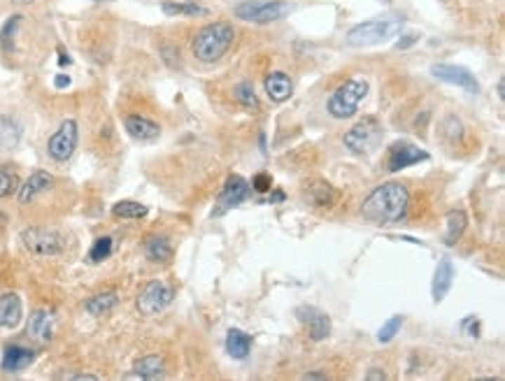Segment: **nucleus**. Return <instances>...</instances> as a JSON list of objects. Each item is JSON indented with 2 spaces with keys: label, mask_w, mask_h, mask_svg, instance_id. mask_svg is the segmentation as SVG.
I'll return each mask as SVG.
<instances>
[{
  "label": "nucleus",
  "mask_w": 505,
  "mask_h": 381,
  "mask_svg": "<svg viewBox=\"0 0 505 381\" xmlns=\"http://www.w3.org/2000/svg\"><path fill=\"white\" fill-rule=\"evenodd\" d=\"M407 207H410L407 186L400 182H387L370 191V196L361 205V214L373 226H391L405 219Z\"/></svg>",
  "instance_id": "f257e3e1"
},
{
  "label": "nucleus",
  "mask_w": 505,
  "mask_h": 381,
  "mask_svg": "<svg viewBox=\"0 0 505 381\" xmlns=\"http://www.w3.org/2000/svg\"><path fill=\"white\" fill-rule=\"evenodd\" d=\"M235 28L228 21H212V24L203 26L196 33L194 42H191V51L200 63H217L221 61L228 49L235 42Z\"/></svg>",
  "instance_id": "f03ea898"
},
{
  "label": "nucleus",
  "mask_w": 505,
  "mask_h": 381,
  "mask_svg": "<svg viewBox=\"0 0 505 381\" xmlns=\"http://www.w3.org/2000/svg\"><path fill=\"white\" fill-rule=\"evenodd\" d=\"M400 26H403V19L400 17H382V19H370L363 21V24L354 26L350 33H347L345 42L347 47H375V44H384L389 42L393 35H398Z\"/></svg>",
  "instance_id": "7ed1b4c3"
},
{
  "label": "nucleus",
  "mask_w": 505,
  "mask_h": 381,
  "mask_svg": "<svg viewBox=\"0 0 505 381\" xmlns=\"http://www.w3.org/2000/svg\"><path fill=\"white\" fill-rule=\"evenodd\" d=\"M368 81L366 79H347L345 84H340L336 91L329 95L326 102V112L333 119H352L359 112V105L366 100L368 95Z\"/></svg>",
  "instance_id": "20e7f679"
},
{
  "label": "nucleus",
  "mask_w": 505,
  "mask_h": 381,
  "mask_svg": "<svg viewBox=\"0 0 505 381\" xmlns=\"http://www.w3.org/2000/svg\"><path fill=\"white\" fill-rule=\"evenodd\" d=\"M294 12V5L284 0H242L233 7V14L237 19L249 21V24H273L289 17Z\"/></svg>",
  "instance_id": "39448f33"
},
{
  "label": "nucleus",
  "mask_w": 505,
  "mask_h": 381,
  "mask_svg": "<svg viewBox=\"0 0 505 381\" xmlns=\"http://www.w3.org/2000/svg\"><path fill=\"white\" fill-rule=\"evenodd\" d=\"M382 138V126L375 116H363L343 135V145L352 154H368L377 147Z\"/></svg>",
  "instance_id": "423d86ee"
},
{
  "label": "nucleus",
  "mask_w": 505,
  "mask_h": 381,
  "mask_svg": "<svg viewBox=\"0 0 505 381\" xmlns=\"http://www.w3.org/2000/svg\"><path fill=\"white\" fill-rule=\"evenodd\" d=\"M77 142H79V128H77V121L75 119H65V121L58 126L54 135L49 138L47 142V154L51 161L56 163H65L72 159V154H75L77 149Z\"/></svg>",
  "instance_id": "0eeeda50"
},
{
  "label": "nucleus",
  "mask_w": 505,
  "mask_h": 381,
  "mask_svg": "<svg viewBox=\"0 0 505 381\" xmlns=\"http://www.w3.org/2000/svg\"><path fill=\"white\" fill-rule=\"evenodd\" d=\"M21 242L33 256H58L63 251V237L51 228L33 226L21 233Z\"/></svg>",
  "instance_id": "6e6552de"
},
{
  "label": "nucleus",
  "mask_w": 505,
  "mask_h": 381,
  "mask_svg": "<svg viewBox=\"0 0 505 381\" xmlns=\"http://www.w3.org/2000/svg\"><path fill=\"white\" fill-rule=\"evenodd\" d=\"M173 302V288L163 281H147L138 293L136 307L143 316H156Z\"/></svg>",
  "instance_id": "1a4fd4ad"
},
{
  "label": "nucleus",
  "mask_w": 505,
  "mask_h": 381,
  "mask_svg": "<svg viewBox=\"0 0 505 381\" xmlns=\"http://www.w3.org/2000/svg\"><path fill=\"white\" fill-rule=\"evenodd\" d=\"M424 161H428V154L424 149L410 145V142H393L387 149V156H384V166H387L389 173H398V170L417 166V163Z\"/></svg>",
  "instance_id": "9d476101"
},
{
  "label": "nucleus",
  "mask_w": 505,
  "mask_h": 381,
  "mask_svg": "<svg viewBox=\"0 0 505 381\" xmlns=\"http://www.w3.org/2000/svg\"><path fill=\"white\" fill-rule=\"evenodd\" d=\"M431 72H433L435 79L445 81V84H454L468 93H480V81L475 79V74L468 68H464V65L435 63V65H431Z\"/></svg>",
  "instance_id": "9b49d317"
},
{
  "label": "nucleus",
  "mask_w": 505,
  "mask_h": 381,
  "mask_svg": "<svg viewBox=\"0 0 505 381\" xmlns=\"http://www.w3.org/2000/svg\"><path fill=\"white\" fill-rule=\"evenodd\" d=\"M249 196V184L247 179L240 177V175H231L226 179L224 189H221L219 198H217V207H214V216H221L226 214L228 209H233L242 203V200H247Z\"/></svg>",
  "instance_id": "f8f14e48"
},
{
  "label": "nucleus",
  "mask_w": 505,
  "mask_h": 381,
  "mask_svg": "<svg viewBox=\"0 0 505 381\" xmlns=\"http://www.w3.org/2000/svg\"><path fill=\"white\" fill-rule=\"evenodd\" d=\"M56 333V316L54 312L49 309H35L31 314V319H28V326H26V335L31 337L33 342H38V345H47L51 342Z\"/></svg>",
  "instance_id": "ddd939ff"
},
{
  "label": "nucleus",
  "mask_w": 505,
  "mask_h": 381,
  "mask_svg": "<svg viewBox=\"0 0 505 381\" xmlns=\"http://www.w3.org/2000/svg\"><path fill=\"white\" fill-rule=\"evenodd\" d=\"M296 316L308 326L310 340L322 342L331 335V319H329V314H324L322 309L310 307V305H303V307L296 309Z\"/></svg>",
  "instance_id": "4468645a"
},
{
  "label": "nucleus",
  "mask_w": 505,
  "mask_h": 381,
  "mask_svg": "<svg viewBox=\"0 0 505 381\" xmlns=\"http://www.w3.org/2000/svg\"><path fill=\"white\" fill-rule=\"evenodd\" d=\"M54 184H56L54 175L44 173V170L33 173L24 184H21V189H19V205H31L38 196L47 193L49 189H54Z\"/></svg>",
  "instance_id": "2eb2a0df"
},
{
  "label": "nucleus",
  "mask_w": 505,
  "mask_h": 381,
  "mask_svg": "<svg viewBox=\"0 0 505 381\" xmlns=\"http://www.w3.org/2000/svg\"><path fill=\"white\" fill-rule=\"evenodd\" d=\"M124 126H126V133L138 142H154L161 135V126L140 114H129L124 119Z\"/></svg>",
  "instance_id": "dca6fc26"
},
{
  "label": "nucleus",
  "mask_w": 505,
  "mask_h": 381,
  "mask_svg": "<svg viewBox=\"0 0 505 381\" xmlns=\"http://www.w3.org/2000/svg\"><path fill=\"white\" fill-rule=\"evenodd\" d=\"M454 277H457V270L454 265H452L450 258H442L440 263L435 267V274H433V283H431V293H433V302H442L445 295L450 293L452 283H454Z\"/></svg>",
  "instance_id": "f3484780"
},
{
  "label": "nucleus",
  "mask_w": 505,
  "mask_h": 381,
  "mask_svg": "<svg viewBox=\"0 0 505 381\" xmlns=\"http://www.w3.org/2000/svg\"><path fill=\"white\" fill-rule=\"evenodd\" d=\"M263 86H265V93H268V98L273 102H284V100L291 98V93H294V81L289 79V74L282 72V70L270 72L268 77H265Z\"/></svg>",
  "instance_id": "a211bd4d"
},
{
  "label": "nucleus",
  "mask_w": 505,
  "mask_h": 381,
  "mask_svg": "<svg viewBox=\"0 0 505 381\" xmlns=\"http://www.w3.org/2000/svg\"><path fill=\"white\" fill-rule=\"evenodd\" d=\"M24 314V302L17 293H0V328H17Z\"/></svg>",
  "instance_id": "6ab92c4d"
},
{
  "label": "nucleus",
  "mask_w": 505,
  "mask_h": 381,
  "mask_svg": "<svg viewBox=\"0 0 505 381\" xmlns=\"http://www.w3.org/2000/svg\"><path fill=\"white\" fill-rule=\"evenodd\" d=\"M35 361V351L26 347L10 345L3 351V370L5 372H21Z\"/></svg>",
  "instance_id": "aec40b11"
},
{
  "label": "nucleus",
  "mask_w": 505,
  "mask_h": 381,
  "mask_svg": "<svg viewBox=\"0 0 505 381\" xmlns=\"http://www.w3.org/2000/svg\"><path fill=\"white\" fill-rule=\"evenodd\" d=\"M303 196H306L308 203L315 205V207H331L338 200V193H336V189H333L329 182H312V184H308V189L303 191Z\"/></svg>",
  "instance_id": "412c9836"
},
{
  "label": "nucleus",
  "mask_w": 505,
  "mask_h": 381,
  "mask_svg": "<svg viewBox=\"0 0 505 381\" xmlns=\"http://www.w3.org/2000/svg\"><path fill=\"white\" fill-rule=\"evenodd\" d=\"M445 223H447V230H445L442 242L447 246H454L459 240H461L464 230L468 226V216L464 209H452V212H447V216H445Z\"/></svg>",
  "instance_id": "4be33fe9"
},
{
  "label": "nucleus",
  "mask_w": 505,
  "mask_h": 381,
  "mask_svg": "<svg viewBox=\"0 0 505 381\" xmlns=\"http://www.w3.org/2000/svg\"><path fill=\"white\" fill-rule=\"evenodd\" d=\"M166 375V363L161 356H145L133 365V375L138 379H161Z\"/></svg>",
  "instance_id": "5701e85b"
},
{
  "label": "nucleus",
  "mask_w": 505,
  "mask_h": 381,
  "mask_svg": "<svg viewBox=\"0 0 505 381\" xmlns=\"http://www.w3.org/2000/svg\"><path fill=\"white\" fill-rule=\"evenodd\" d=\"M145 256L152 260V263H168L173 258V246H170L168 237L163 235H152L147 237L145 242Z\"/></svg>",
  "instance_id": "b1692460"
},
{
  "label": "nucleus",
  "mask_w": 505,
  "mask_h": 381,
  "mask_svg": "<svg viewBox=\"0 0 505 381\" xmlns=\"http://www.w3.org/2000/svg\"><path fill=\"white\" fill-rule=\"evenodd\" d=\"M226 351L233 358H237V361H242V358H247L251 351V337L247 333H242L240 328H231L226 335Z\"/></svg>",
  "instance_id": "393cba45"
},
{
  "label": "nucleus",
  "mask_w": 505,
  "mask_h": 381,
  "mask_svg": "<svg viewBox=\"0 0 505 381\" xmlns=\"http://www.w3.org/2000/svg\"><path fill=\"white\" fill-rule=\"evenodd\" d=\"M161 10L166 17H207L210 14V10H207L205 5H198V3H170V0H166V3L161 5Z\"/></svg>",
  "instance_id": "a878e982"
},
{
  "label": "nucleus",
  "mask_w": 505,
  "mask_h": 381,
  "mask_svg": "<svg viewBox=\"0 0 505 381\" xmlns=\"http://www.w3.org/2000/svg\"><path fill=\"white\" fill-rule=\"evenodd\" d=\"M21 142V126L17 119L0 116V149L10 152Z\"/></svg>",
  "instance_id": "bb28decb"
},
{
  "label": "nucleus",
  "mask_w": 505,
  "mask_h": 381,
  "mask_svg": "<svg viewBox=\"0 0 505 381\" xmlns=\"http://www.w3.org/2000/svg\"><path fill=\"white\" fill-rule=\"evenodd\" d=\"M119 302V295L114 290H105V293H98L93 298H88L86 300V312L91 314V316H105L110 314Z\"/></svg>",
  "instance_id": "cd10ccee"
},
{
  "label": "nucleus",
  "mask_w": 505,
  "mask_h": 381,
  "mask_svg": "<svg viewBox=\"0 0 505 381\" xmlns=\"http://www.w3.org/2000/svg\"><path fill=\"white\" fill-rule=\"evenodd\" d=\"M233 95L244 109H249V112L261 109V102H258V95L254 91V86H251V81H240V84L233 88Z\"/></svg>",
  "instance_id": "c85d7f7f"
},
{
  "label": "nucleus",
  "mask_w": 505,
  "mask_h": 381,
  "mask_svg": "<svg viewBox=\"0 0 505 381\" xmlns=\"http://www.w3.org/2000/svg\"><path fill=\"white\" fill-rule=\"evenodd\" d=\"M112 214L117 219H145L150 214V209L143 203H136V200H122V203L112 207Z\"/></svg>",
  "instance_id": "c756f323"
},
{
  "label": "nucleus",
  "mask_w": 505,
  "mask_h": 381,
  "mask_svg": "<svg viewBox=\"0 0 505 381\" xmlns=\"http://www.w3.org/2000/svg\"><path fill=\"white\" fill-rule=\"evenodd\" d=\"M21 28V14H14L3 24V31H0V47L5 51H14V40H17V33Z\"/></svg>",
  "instance_id": "7c9ffc66"
},
{
  "label": "nucleus",
  "mask_w": 505,
  "mask_h": 381,
  "mask_svg": "<svg viewBox=\"0 0 505 381\" xmlns=\"http://www.w3.org/2000/svg\"><path fill=\"white\" fill-rule=\"evenodd\" d=\"M112 249H114L112 237H107V235L98 237L91 249H88V263H103V260H107L112 256Z\"/></svg>",
  "instance_id": "2f4dec72"
},
{
  "label": "nucleus",
  "mask_w": 505,
  "mask_h": 381,
  "mask_svg": "<svg viewBox=\"0 0 505 381\" xmlns=\"http://www.w3.org/2000/svg\"><path fill=\"white\" fill-rule=\"evenodd\" d=\"M403 316H400V314H396V316H391L387 323H384L382 328H380V333H377V340L382 342V345H387V342H391L393 337H396V335L400 333V326H403Z\"/></svg>",
  "instance_id": "473e14b6"
},
{
  "label": "nucleus",
  "mask_w": 505,
  "mask_h": 381,
  "mask_svg": "<svg viewBox=\"0 0 505 381\" xmlns=\"http://www.w3.org/2000/svg\"><path fill=\"white\" fill-rule=\"evenodd\" d=\"M159 51H161V58L166 61V65H170V68H180V49H177L175 44L161 42Z\"/></svg>",
  "instance_id": "72a5a7b5"
},
{
  "label": "nucleus",
  "mask_w": 505,
  "mask_h": 381,
  "mask_svg": "<svg viewBox=\"0 0 505 381\" xmlns=\"http://www.w3.org/2000/svg\"><path fill=\"white\" fill-rule=\"evenodd\" d=\"M17 184H19V179L14 177L10 170H3L0 168V198H7V196H12L14 191H17Z\"/></svg>",
  "instance_id": "f704fd0d"
},
{
  "label": "nucleus",
  "mask_w": 505,
  "mask_h": 381,
  "mask_svg": "<svg viewBox=\"0 0 505 381\" xmlns=\"http://www.w3.org/2000/svg\"><path fill=\"white\" fill-rule=\"evenodd\" d=\"M442 128H445V133H447V135L452 138V142L461 140V135H464V126H461V121H459L457 116H447V119H445Z\"/></svg>",
  "instance_id": "c9c22d12"
},
{
  "label": "nucleus",
  "mask_w": 505,
  "mask_h": 381,
  "mask_svg": "<svg viewBox=\"0 0 505 381\" xmlns=\"http://www.w3.org/2000/svg\"><path fill=\"white\" fill-rule=\"evenodd\" d=\"M251 189L258 191V193H268L273 189V177L268 173H258L251 179Z\"/></svg>",
  "instance_id": "e433bc0d"
},
{
  "label": "nucleus",
  "mask_w": 505,
  "mask_h": 381,
  "mask_svg": "<svg viewBox=\"0 0 505 381\" xmlns=\"http://www.w3.org/2000/svg\"><path fill=\"white\" fill-rule=\"evenodd\" d=\"M366 379L368 381H380V379H387V375H384L380 368H373L370 372H366Z\"/></svg>",
  "instance_id": "4c0bfd02"
},
{
  "label": "nucleus",
  "mask_w": 505,
  "mask_h": 381,
  "mask_svg": "<svg viewBox=\"0 0 505 381\" xmlns=\"http://www.w3.org/2000/svg\"><path fill=\"white\" fill-rule=\"evenodd\" d=\"M414 40H417V35H412V33H410V35L405 37V40H398V42H396V47H398V49H405V47H410V44H412Z\"/></svg>",
  "instance_id": "58836bf2"
},
{
  "label": "nucleus",
  "mask_w": 505,
  "mask_h": 381,
  "mask_svg": "<svg viewBox=\"0 0 505 381\" xmlns=\"http://www.w3.org/2000/svg\"><path fill=\"white\" fill-rule=\"evenodd\" d=\"M54 84L58 86V88H65L70 84V77H65V74H58V77L54 79Z\"/></svg>",
  "instance_id": "ea45409f"
},
{
  "label": "nucleus",
  "mask_w": 505,
  "mask_h": 381,
  "mask_svg": "<svg viewBox=\"0 0 505 381\" xmlns=\"http://www.w3.org/2000/svg\"><path fill=\"white\" fill-rule=\"evenodd\" d=\"M61 379H86V381H96V379H98V377H96V375H65V377H61Z\"/></svg>",
  "instance_id": "a19ab883"
},
{
  "label": "nucleus",
  "mask_w": 505,
  "mask_h": 381,
  "mask_svg": "<svg viewBox=\"0 0 505 381\" xmlns=\"http://www.w3.org/2000/svg\"><path fill=\"white\" fill-rule=\"evenodd\" d=\"M503 86H505V84H503V79H501V81H499V98H501V100H503V95H505V93H503Z\"/></svg>",
  "instance_id": "79ce46f5"
},
{
  "label": "nucleus",
  "mask_w": 505,
  "mask_h": 381,
  "mask_svg": "<svg viewBox=\"0 0 505 381\" xmlns=\"http://www.w3.org/2000/svg\"><path fill=\"white\" fill-rule=\"evenodd\" d=\"M14 3H19V5H28V3H35V0H14Z\"/></svg>",
  "instance_id": "37998d69"
},
{
  "label": "nucleus",
  "mask_w": 505,
  "mask_h": 381,
  "mask_svg": "<svg viewBox=\"0 0 505 381\" xmlns=\"http://www.w3.org/2000/svg\"><path fill=\"white\" fill-rule=\"evenodd\" d=\"M377 3H389V0H377Z\"/></svg>",
  "instance_id": "c03bdc74"
}]
</instances>
